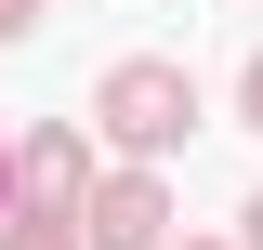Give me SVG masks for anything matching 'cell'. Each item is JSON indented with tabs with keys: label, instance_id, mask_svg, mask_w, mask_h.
I'll return each instance as SVG.
<instances>
[{
	"label": "cell",
	"instance_id": "1",
	"mask_svg": "<svg viewBox=\"0 0 263 250\" xmlns=\"http://www.w3.org/2000/svg\"><path fill=\"white\" fill-rule=\"evenodd\" d=\"M184 119H197V79L184 66H119V79H105V132H119L132 158H158V145H184Z\"/></svg>",
	"mask_w": 263,
	"mask_h": 250
},
{
	"label": "cell",
	"instance_id": "2",
	"mask_svg": "<svg viewBox=\"0 0 263 250\" xmlns=\"http://www.w3.org/2000/svg\"><path fill=\"white\" fill-rule=\"evenodd\" d=\"M158 224H171V198L132 171V185H105L92 198V250H158Z\"/></svg>",
	"mask_w": 263,
	"mask_h": 250
},
{
	"label": "cell",
	"instance_id": "3",
	"mask_svg": "<svg viewBox=\"0 0 263 250\" xmlns=\"http://www.w3.org/2000/svg\"><path fill=\"white\" fill-rule=\"evenodd\" d=\"M0 250H79V224H40L27 211V237H0Z\"/></svg>",
	"mask_w": 263,
	"mask_h": 250
},
{
	"label": "cell",
	"instance_id": "4",
	"mask_svg": "<svg viewBox=\"0 0 263 250\" xmlns=\"http://www.w3.org/2000/svg\"><path fill=\"white\" fill-rule=\"evenodd\" d=\"M27 13H40V0H0V40H27Z\"/></svg>",
	"mask_w": 263,
	"mask_h": 250
},
{
	"label": "cell",
	"instance_id": "5",
	"mask_svg": "<svg viewBox=\"0 0 263 250\" xmlns=\"http://www.w3.org/2000/svg\"><path fill=\"white\" fill-rule=\"evenodd\" d=\"M250 132H263V66H250Z\"/></svg>",
	"mask_w": 263,
	"mask_h": 250
},
{
	"label": "cell",
	"instance_id": "6",
	"mask_svg": "<svg viewBox=\"0 0 263 250\" xmlns=\"http://www.w3.org/2000/svg\"><path fill=\"white\" fill-rule=\"evenodd\" d=\"M250 250H263V198H250Z\"/></svg>",
	"mask_w": 263,
	"mask_h": 250
}]
</instances>
